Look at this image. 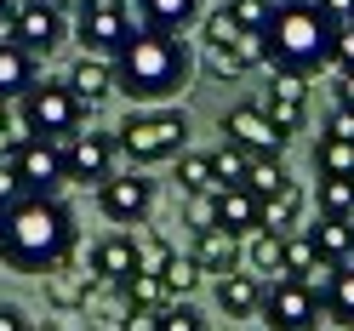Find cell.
Returning a JSON list of instances; mask_svg holds the SVG:
<instances>
[{
	"mask_svg": "<svg viewBox=\"0 0 354 331\" xmlns=\"http://www.w3.org/2000/svg\"><path fill=\"white\" fill-rule=\"evenodd\" d=\"M75 211L52 200V194H17L12 206H0V263L17 274H46L52 263L75 257Z\"/></svg>",
	"mask_w": 354,
	"mask_h": 331,
	"instance_id": "1",
	"label": "cell"
},
{
	"mask_svg": "<svg viewBox=\"0 0 354 331\" xmlns=\"http://www.w3.org/2000/svg\"><path fill=\"white\" fill-rule=\"evenodd\" d=\"M331 35H337V23L315 0H274V17L257 35V46H263V63L274 75H303L308 80L331 63Z\"/></svg>",
	"mask_w": 354,
	"mask_h": 331,
	"instance_id": "2",
	"label": "cell"
},
{
	"mask_svg": "<svg viewBox=\"0 0 354 331\" xmlns=\"http://www.w3.org/2000/svg\"><path fill=\"white\" fill-rule=\"evenodd\" d=\"M189 80V46L183 35L166 29H131V40L115 52V92L131 103H160L171 92H183Z\"/></svg>",
	"mask_w": 354,
	"mask_h": 331,
	"instance_id": "3",
	"label": "cell"
},
{
	"mask_svg": "<svg viewBox=\"0 0 354 331\" xmlns=\"http://www.w3.org/2000/svg\"><path fill=\"white\" fill-rule=\"evenodd\" d=\"M120 154H131V166H154V160H177L189 149V120L177 108H138L126 115L115 131Z\"/></svg>",
	"mask_w": 354,
	"mask_h": 331,
	"instance_id": "4",
	"label": "cell"
},
{
	"mask_svg": "<svg viewBox=\"0 0 354 331\" xmlns=\"http://www.w3.org/2000/svg\"><path fill=\"white\" fill-rule=\"evenodd\" d=\"M17 103H24V131L29 138L69 143L80 131V97L69 92V80H35Z\"/></svg>",
	"mask_w": 354,
	"mask_h": 331,
	"instance_id": "5",
	"label": "cell"
},
{
	"mask_svg": "<svg viewBox=\"0 0 354 331\" xmlns=\"http://www.w3.org/2000/svg\"><path fill=\"white\" fill-rule=\"evenodd\" d=\"M257 314L269 331H320V297L308 292V285L297 280H269L263 285V303H257Z\"/></svg>",
	"mask_w": 354,
	"mask_h": 331,
	"instance_id": "6",
	"label": "cell"
},
{
	"mask_svg": "<svg viewBox=\"0 0 354 331\" xmlns=\"http://www.w3.org/2000/svg\"><path fill=\"white\" fill-rule=\"evenodd\" d=\"M6 35L17 40L24 52H57L63 35H69V23H63V6L57 0H17L12 17H6Z\"/></svg>",
	"mask_w": 354,
	"mask_h": 331,
	"instance_id": "7",
	"label": "cell"
},
{
	"mask_svg": "<svg viewBox=\"0 0 354 331\" xmlns=\"http://www.w3.org/2000/svg\"><path fill=\"white\" fill-rule=\"evenodd\" d=\"M223 143L246 149L252 160H280L286 154V131L263 115V103H240V108L223 115Z\"/></svg>",
	"mask_w": 354,
	"mask_h": 331,
	"instance_id": "8",
	"label": "cell"
},
{
	"mask_svg": "<svg viewBox=\"0 0 354 331\" xmlns=\"http://www.w3.org/2000/svg\"><path fill=\"white\" fill-rule=\"evenodd\" d=\"M17 178H24V194H57L63 183H69L63 143H52V138H17Z\"/></svg>",
	"mask_w": 354,
	"mask_h": 331,
	"instance_id": "9",
	"label": "cell"
},
{
	"mask_svg": "<svg viewBox=\"0 0 354 331\" xmlns=\"http://www.w3.org/2000/svg\"><path fill=\"white\" fill-rule=\"evenodd\" d=\"M97 206L109 223H138V217H149L154 206V183L143 178V171H109V178L97 183Z\"/></svg>",
	"mask_w": 354,
	"mask_h": 331,
	"instance_id": "10",
	"label": "cell"
},
{
	"mask_svg": "<svg viewBox=\"0 0 354 331\" xmlns=\"http://www.w3.org/2000/svg\"><path fill=\"white\" fill-rule=\"evenodd\" d=\"M115 154L120 143L103 138V131H75L69 143H63V166H69V183H103L109 171H115Z\"/></svg>",
	"mask_w": 354,
	"mask_h": 331,
	"instance_id": "11",
	"label": "cell"
},
{
	"mask_svg": "<svg viewBox=\"0 0 354 331\" xmlns=\"http://www.w3.org/2000/svg\"><path fill=\"white\" fill-rule=\"evenodd\" d=\"M126 40H131V12L120 6V0H97V6L80 17V46H86V52L115 57Z\"/></svg>",
	"mask_w": 354,
	"mask_h": 331,
	"instance_id": "12",
	"label": "cell"
},
{
	"mask_svg": "<svg viewBox=\"0 0 354 331\" xmlns=\"http://www.w3.org/2000/svg\"><path fill=\"white\" fill-rule=\"evenodd\" d=\"M86 269L97 274V285H126L138 274V240L131 234H103L92 246V257H86Z\"/></svg>",
	"mask_w": 354,
	"mask_h": 331,
	"instance_id": "13",
	"label": "cell"
},
{
	"mask_svg": "<svg viewBox=\"0 0 354 331\" xmlns=\"http://www.w3.org/2000/svg\"><path fill=\"white\" fill-rule=\"evenodd\" d=\"M263 115H269L286 138L292 131H303V115H308V80L303 75H274L269 97H263Z\"/></svg>",
	"mask_w": 354,
	"mask_h": 331,
	"instance_id": "14",
	"label": "cell"
},
{
	"mask_svg": "<svg viewBox=\"0 0 354 331\" xmlns=\"http://www.w3.org/2000/svg\"><path fill=\"white\" fill-rule=\"evenodd\" d=\"M92 292H97V274L86 269V263L63 257V263H52V269H46V303H52V308H86V303H92Z\"/></svg>",
	"mask_w": 354,
	"mask_h": 331,
	"instance_id": "15",
	"label": "cell"
},
{
	"mask_svg": "<svg viewBox=\"0 0 354 331\" xmlns=\"http://www.w3.org/2000/svg\"><path fill=\"white\" fill-rule=\"evenodd\" d=\"M194 263H201V274H234L240 263H246V240L229 234V229H194Z\"/></svg>",
	"mask_w": 354,
	"mask_h": 331,
	"instance_id": "16",
	"label": "cell"
},
{
	"mask_svg": "<svg viewBox=\"0 0 354 331\" xmlns=\"http://www.w3.org/2000/svg\"><path fill=\"white\" fill-rule=\"evenodd\" d=\"M263 274H252V269H234V274H223L217 280V308H223L229 320H252L257 314V303H263Z\"/></svg>",
	"mask_w": 354,
	"mask_h": 331,
	"instance_id": "17",
	"label": "cell"
},
{
	"mask_svg": "<svg viewBox=\"0 0 354 331\" xmlns=\"http://www.w3.org/2000/svg\"><path fill=\"white\" fill-rule=\"evenodd\" d=\"M217 229L252 240L263 229V200H257L252 189H223V194H217Z\"/></svg>",
	"mask_w": 354,
	"mask_h": 331,
	"instance_id": "18",
	"label": "cell"
},
{
	"mask_svg": "<svg viewBox=\"0 0 354 331\" xmlns=\"http://www.w3.org/2000/svg\"><path fill=\"white\" fill-rule=\"evenodd\" d=\"M69 92L80 97V108H86V103H97V97H109V92H115V57L86 52L75 69H69Z\"/></svg>",
	"mask_w": 354,
	"mask_h": 331,
	"instance_id": "19",
	"label": "cell"
},
{
	"mask_svg": "<svg viewBox=\"0 0 354 331\" xmlns=\"http://www.w3.org/2000/svg\"><path fill=\"white\" fill-rule=\"evenodd\" d=\"M29 86H35V52H24V46L6 35V40H0V103L24 97Z\"/></svg>",
	"mask_w": 354,
	"mask_h": 331,
	"instance_id": "20",
	"label": "cell"
},
{
	"mask_svg": "<svg viewBox=\"0 0 354 331\" xmlns=\"http://www.w3.org/2000/svg\"><path fill=\"white\" fill-rule=\"evenodd\" d=\"M138 17H143V29L183 35L194 17H201V0H138Z\"/></svg>",
	"mask_w": 354,
	"mask_h": 331,
	"instance_id": "21",
	"label": "cell"
},
{
	"mask_svg": "<svg viewBox=\"0 0 354 331\" xmlns=\"http://www.w3.org/2000/svg\"><path fill=\"white\" fill-rule=\"evenodd\" d=\"M308 240H315V252L326 263H354V223H343V217H320L308 229Z\"/></svg>",
	"mask_w": 354,
	"mask_h": 331,
	"instance_id": "22",
	"label": "cell"
},
{
	"mask_svg": "<svg viewBox=\"0 0 354 331\" xmlns=\"http://www.w3.org/2000/svg\"><path fill=\"white\" fill-rule=\"evenodd\" d=\"M320 308H326V320L354 331V263H337V269H331V285H326Z\"/></svg>",
	"mask_w": 354,
	"mask_h": 331,
	"instance_id": "23",
	"label": "cell"
},
{
	"mask_svg": "<svg viewBox=\"0 0 354 331\" xmlns=\"http://www.w3.org/2000/svg\"><path fill=\"white\" fill-rule=\"evenodd\" d=\"M297 217H303V189H297V183H286V189H274L269 200H263V229L292 234V229H297Z\"/></svg>",
	"mask_w": 354,
	"mask_h": 331,
	"instance_id": "24",
	"label": "cell"
},
{
	"mask_svg": "<svg viewBox=\"0 0 354 331\" xmlns=\"http://www.w3.org/2000/svg\"><path fill=\"white\" fill-rule=\"evenodd\" d=\"M280 252H286V234H274V229H257L252 240H246V269L252 274H263V280H280Z\"/></svg>",
	"mask_w": 354,
	"mask_h": 331,
	"instance_id": "25",
	"label": "cell"
},
{
	"mask_svg": "<svg viewBox=\"0 0 354 331\" xmlns=\"http://www.w3.org/2000/svg\"><path fill=\"white\" fill-rule=\"evenodd\" d=\"M160 285H166V303H183L194 285H201V263H194V252H171L166 257V269H160Z\"/></svg>",
	"mask_w": 354,
	"mask_h": 331,
	"instance_id": "26",
	"label": "cell"
},
{
	"mask_svg": "<svg viewBox=\"0 0 354 331\" xmlns=\"http://www.w3.org/2000/svg\"><path fill=\"white\" fill-rule=\"evenodd\" d=\"M246 171H252V154H246V149H234V143L212 149V178H217V194H223V189H240V183H246Z\"/></svg>",
	"mask_w": 354,
	"mask_h": 331,
	"instance_id": "27",
	"label": "cell"
},
{
	"mask_svg": "<svg viewBox=\"0 0 354 331\" xmlns=\"http://www.w3.org/2000/svg\"><path fill=\"white\" fill-rule=\"evenodd\" d=\"M177 183L183 194H217V178H212V154H177Z\"/></svg>",
	"mask_w": 354,
	"mask_h": 331,
	"instance_id": "28",
	"label": "cell"
},
{
	"mask_svg": "<svg viewBox=\"0 0 354 331\" xmlns=\"http://www.w3.org/2000/svg\"><path fill=\"white\" fill-rule=\"evenodd\" d=\"M320 217L354 223V178H320Z\"/></svg>",
	"mask_w": 354,
	"mask_h": 331,
	"instance_id": "29",
	"label": "cell"
},
{
	"mask_svg": "<svg viewBox=\"0 0 354 331\" xmlns=\"http://www.w3.org/2000/svg\"><path fill=\"white\" fill-rule=\"evenodd\" d=\"M315 166H320V178H354V143H343V138H320Z\"/></svg>",
	"mask_w": 354,
	"mask_h": 331,
	"instance_id": "30",
	"label": "cell"
},
{
	"mask_svg": "<svg viewBox=\"0 0 354 331\" xmlns=\"http://www.w3.org/2000/svg\"><path fill=\"white\" fill-rule=\"evenodd\" d=\"M120 303H126V308H160V303H166L160 274H131V280L120 285Z\"/></svg>",
	"mask_w": 354,
	"mask_h": 331,
	"instance_id": "31",
	"label": "cell"
},
{
	"mask_svg": "<svg viewBox=\"0 0 354 331\" xmlns=\"http://www.w3.org/2000/svg\"><path fill=\"white\" fill-rule=\"evenodd\" d=\"M229 17L240 23V35H263L269 29V17H274V0H223Z\"/></svg>",
	"mask_w": 354,
	"mask_h": 331,
	"instance_id": "32",
	"label": "cell"
},
{
	"mask_svg": "<svg viewBox=\"0 0 354 331\" xmlns=\"http://www.w3.org/2000/svg\"><path fill=\"white\" fill-rule=\"evenodd\" d=\"M286 183H292V178L280 171V160H252V171H246V183H240V189H252L257 200H269V194L286 189Z\"/></svg>",
	"mask_w": 354,
	"mask_h": 331,
	"instance_id": "33",
	"label": "cell"
},
{
	"mask_svg": "<svg viewBox=\"0 0 354 331\" xmlns=\"http://www.w3.org/2000/svg\"><path fill=\"white\" fill-rule=\"evenodd\" d=\"M240 40H246V35H240V23L229 17V6H217V12L206 17V52H212V46H240Z\"/></svg>",
	"mask_w": 354,
	"mask_h": 331,
	"instance_id": "34",
	"label": "cell"
},
{
	"mask_svg": "<svg viewBox=\"0 0 354 331\" xmlns=\"http://www.w3.org/2000/svg\"><path fill=\"white\" fill-rule=\"evenodd\" d=\"M160 331H206V320H201V308H189V297L160 303Z\"/></svg>",
	"mask_w": 354,
	"mask_h": 331,
	"instance_id": "35",
	"label": "cell"
},
{
	"mask_svg": "<svg viewBox=\"0 0 354 331\" xmlns=\"http://www.w3.org/2000/svg\"><path fill=\"white\" fill-rule=\"evenodd\" d=\"M166 257H171V246L160 234H138V274H160Z\"/></svg>",
	"mask_w": 354,
	"mask_h": 331,
	"instance_id": "36",
	"label": "cell"
},
{
	"mask_svg": "<svg viewBox=\"0 0 354 331\" xmlns=\"http://www.w3.org/2000/svg\"><path fill=\"white\" fill-rule=\"evenodd\" d=\"M189 229H217V194H183Z\"/></svg>",
	"mask_w": 354,
	"mask_h": 331,
	"instance_id": "37",
	"label": "cell"
},
{
	"mask_svg": "<svg viewBox=\"0 0 354 331\" xmlns=\"http://www.w3.org/2000/svg\"><path fill=\"white\" fill-rule=\"evenodd\" d=\"M331 63L354 69V23H337V35H331Z\"/></svg>",
	"mask_w": 354,
	"mask_h": 331,
	"instance_id": "38",
	"label": "cell"
},
{
	"mask_svg": "<svg viewBox=\"0 0 354 331\" xmlns=\"http://www.w3.org/2000/svg\"><path fill=\"white\" fill-rule=\"evenodd\" d=\"M120 331H160V308H126Z\"/></svg>",
	"mask_w": 354,
	"mask_h": 331,
	"instance_id": "39",
	"label": "cell"
},
{
	"mask_svg": "<svg viewBox=\"0 0 354 331\" xmlns=\"http://www.w3.org/2000/svg\"><path fill=\"white\" fill-rule=\"evenodd\" d=\"M326 138H343V143H354V108H343V103H337V115L326 120Z\"/></svg>",
	"mask_w": 354,
	"mask_h": 331,
	"instance_id": "40",
	"label": "cell"
},
{
	"mask_svg": "<svg viewBox=\"0 0 354 331\" xmlns=\"http://www.w3.org/2000/svg\"><path fill=\"white\" fill-rule=\"evenodd\" d=\"M29 325H35V320H29L17 303H0V331H29Z\"/></svg>",
	"mask_w": 354,
	"mask_h": 331,
	"instance_id": "41",
	"label": "cell"
},
{
	"mask_svg": "<svg viewBox=\"0 0 354 331\" xmlns=\"http://www.w3.org/2000/svg\"><path fill=\"white\" fill-rule=\"evenodd\" d=\"M315 6L331 17V23H348V17H354V0H315Z\"/></svg>",
	"mask_w": 354,
	"mask_h": 331,
	"instance_id": "42",
	"label": "cell"
},
{
	"mask_svg": "<svg viewBox=\"0 0 354 331\" xmlns=\"http://www.w3.org/2000/svg\"><path fill=\"white\" fill-rule=\"evenodd\" d=\"M337 103L354 108V69H337Z\"/></svg>",
	"mask_w": 354,
	"mask_h": 331,
	"instance_id": "43",
	"label": "cell"
},
{
	"mask_svg": "<svg viewBox=\"0 0 354 331\" xmlns=\"http://www.w3.org/2000/svg\"><path fill=\"white\" fill-rule=\"evenodd\" d=\"M57 6H63V17H69V12H75V17H86V12L97 6V0H57Z\"/></svg>",
	"mask_w": 354,
	"mask_h": 331,
	"instance_id": "44",
	"label": "cell"
},
{
	"mask_svg": "<svg viewBox=\"0 0 354 331\" xmlns=\"http://www.w3.org/2000/svg\"><path fill=\"white\" fill-rule=\"evenodd\" d=\"M12 6H17V0H0V23H6V17H12Z\"/></svg>",
	"mask_w": 354,
	"mask_h": 331,
	"instance_id": "45",
	"label": "cell"
},
{
	"mask_svg": "<svg viewBox=\"0 0 354 331\" xmlns=\"http://www.w3.org/2000/svg\"><path fill=\"white\" fill-rule=\"evenodd\" d=\"M29 331H57V325H52V320H35V325H29Z\"/></svg>",
	"mask_w": 354,
	"mask_h": 331,
	"instance_id": "46",
	"label": "cell"
},
{
	"mask_svg": "<svg viewBox=\"0 0 354 331\" xmlns=\"http://www.w3.org/2000/svg\"><path fill=\"white\" fill-rule=\"evenodd\" d=\"M0 143H6V103H0Z\"/></svg>",
	"mask_w": 354,
	"mask_h": 331,
	"instance_id": "47",
	"label": "cell"
},
{
	"mask_svg": "<svg viewBox=\"0 0 354 331\" xmlns=\"http://www.w3.org/2000/svg\"><path fill=\"white\" fill-rule=\"evenodd\" d=\"M348 23H354V17H348Z\"/></svg>",
	"mask_w": 354,
	"mask_h": 331,
	"instance_id": "48",
	"label": "cell"
}]
</instances>
